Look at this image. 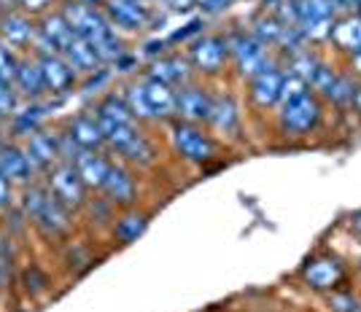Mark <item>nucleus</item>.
Returning <instances> with one entry per match:
<instances>
[{"label":"nucleus","mask_w":361,"mask_h":312,"mask_svg":"<svg viewBox=\"0 0 361 312\" xmlns=\"http://www.w3.org/2000/svg\"><path fill=\"white\" fill-rule=\"evenodd\" d=\"M14 89L22 103H44L46 97H49V94H46L41 65H38V60H35L32 54H22L19 68H16V75H14Z\"/></svg>","instance_id":"17"},{"label":"nucleus","mask_w":361,"mask_h":312,"mask_svg":"<svg viewBox=\"0 0 361 312\" xmlns=\"http://www.w3.org/2000/svg\"><path fill=\"white\" fill-rule=\"evenodd\" d=\"M116 156H121V162H130V164H140V167H146V164L154 162V146H151V140L143 135V130L124 146V149L116 154Z\"/></svg>","instance_id":"30"},{"label":"nucleus","mask_w":361,"mask_h":312,"mask_svg":"<svg viewBox=\"0 0 361 312\" xmlns=\"http://www.w3.org/2000/svg\"><path fill=\"white\" fill-rule=\"evenodd\" d=\"M283 78H286V70H281V68H275V65L267 68V70H262L259 75H254V78L248 81V97H251V103H254L256 108H262V111L281 105Z\"/></svg>","instance_id":"18"},{"label":"nucleus","mask_w":361,"mask_h":312,"mask_svg":"<svg viewBox=\"0 0 361 312\" xmlns=\"http://www.w3.org/2000/svg\"><path fill=\"white\" fill-rule=\"evenodd\" d=\"M35 57V54H32ZM41 65V73H44L46 94L49 97H65L81 87V75L71 68V62L65 60L62 54H41L35 57Z\"/></svg>","instance_id":"10"},{"label":"nucleus","mask_w":361,"mask_h":312,"mask_svg":"<svg viewBox=\"0 0 361 312\" xmlns=\"http://www.w3.org/2000/svg\"><path fill=\"white\" fill-rule=\"evenodd\" d=\"M264 11L275 16L281 25L297 27V0H264Z\"/></svg>","instance_id":"35"},{"label":"nucleus","mask_w":361,"mask_h":312,"mask_svg":"<svg viewBox=\"0 0 361 312\" xmlns=\"http://www.w3.org/2000/svg\"><path fill=\"white\" fill-rule=\"evenodd\" d=\"M100 8L114 27L127 32L149 30L151 19H154V11L151 6H146V0H103Z\"/></svg>","instance_id":"9"},{"label":"nucleus","mask_w":361,"mask_h":312,"mask_svg":"<svg viewBox=\"0 0 361 312\" xmlns=\"http://www.w3.org/2000/svg\"><path fill=\"white\" fill-rule=\"evenodd\" d=\"M92 113L97 116L100 127H108V124H133V121H135L130 105L124 100V94H119V92H106V94L94 103Z\"/></svg>","instance_id":"25"},{"label":"nucleus","mask_w":361,"mask_h":312,"mask_svg":"<svg viewBox=\"0 0 361 312\" xmlns=\"http://www.w3.org/2000/svg\"><path fill=\"white\" fill-rule=\"evenodd\" d=\"M44 183H46V189L54 194L71 213H81L92 194L90 189H87V183L81 180V175H78L75 164H68V162L54 164L44 175Z\"/></svg>","instance_id":"3"},{"label":"nucleus","mask_w":361,"mask_h":312,"mask_svg":"<svg viewBox=\"0 0 361 312\" xmlns=\"http://www.w3.org/2000/svg\"><path fill=\"white\" fill-rule=\"evenodd\" d=\"M162 6L170 8V11H178V14H186V11L197 8L195 0H162Z\"/></svg>","instance_id":"43"},{"label":"nucleus","mask_w":361,"mask_h":312,"mask_svg":"<svg viewBox=\"0 0 361 312\" xmlns=\"http://www.w3.org/2000/svg\"><path fill=\"white\" fill-rule=\"evenodd\" d=\"M16 194H19V189L8 178H3V173H0V216L16 208Z\"/></svg>","instance_id":"40"},{"label":"nucleus","mask_w":361,"mask_h":312,"mask_svg":"<svg viewBox=\"0 0 361 312\" xmlns=\"http://www.w3.org/2000/svg\"><path fill=\"white\" fill-rule=\"evenodd\" d=\"M65 130L71 132L81 151H106V132L92 111H78L65 121Z\"/></svg>","instance_id":"19"},{"label":"nucleus","mask_w":361,"mask_h":312,"mask_svg":"<svg viewBox=\"0 0 361 312\" xmlns=\"http://www.w3.org/2000/svg\"><path fill=\"white\" fill-rule=\"evenodd\" d=\"M19 60H22V54L11 49L8 44H3L0 41V81H8V84H14V75H16V68H19Z\"/></svg>","instance_id":"36"},{"label":"nucleus","mask_w":361,"mask_h":312,"mask_svg":"<svg viewBox=\"0 0 361 312\" xmlns=\"http://www.w3.org/2000/svg\"><path fill=\"white\" fill-rule=\"evenodd\" d=\"M100 194L106 196L114 208H119V210L135 208L137 178L121 162H111V170H108V178H106V183H103Z\"/></svg>","instance_id":"13"},{"label":"nucleus","mask_w":361,"mask_h":312,"mask_svg":"<svg viewBox=\"0 0 361 312\" xmlns=\"http://www.w3.org/2000/svg\"><path fill=\"white\" fill-rule=\"evenodd\" d=\"M359 312H361V310H359Z\"/></svg>","instance_id":"53"},{"label":"nucleus","mask_w":361,"mask_h":312,"mask_svg":"<svg viewBox=\"0 0 361 312\" xmlns=\"http://www.w3.org/2000/svg\"><path fill=\"white\" fill-rule=\"evenodd\" d=\"M16 280L22 285V291L27 294V297H44L46 291L51 288V280H49V272L41 269L38 264H30V267L19 269V275H16Z\"/></svg>","instance_id":"31"},{"label":"nucleus","mask_w":361,"mask_h":312,"mask_svg":"<svg viewBox=\"0 0 361 312\" xmlns=\"http://www.w3.org/2000/svg\"><path fill=\"white\" fill-rule=\"evenodd\" d=\"M353 105H356V111L361 113V87H356V94H353Z\"/></svg>","instance_id":"48"},{"label":"nucleus","mask_w":361,"mask_h":312,"mask_svg":"<svg viewBox=\"0 0 361 312\" xmlns=\"http://www.w3.org/2000/svg\"><path fill=\"white\" fill-rule=\"evenodd\" d=\"M353 94H356V84H353L348 75H340V73L334 75V81L329 84V89L324 92V97L337 105L353 103Z\"/></svg>","instance_id":"34"},{"label":"nucleus","mask_w":361,"mask_h":312,"mask_svg":"<svg viewBox=\"0 0 361 312\" xmlns=\"http://www.w3.org/2000/svg\"><path fill=\"white\" fill-rule=\"evenodd\" d=\"M3 124H6V119H3V113H0V130H3Z\"/></svg>","instance_id":"50"},{"label":"nucleus","mask_w":361,"mask_h":312,"mask_svg":"<svg viewBox=\"0 0 361 312\" xmlns=\"http://www.w3.org/2000/svg\"><path fill=\"white\" fill-rule=\"evenodd\" d=\"M73 216L75 213H71L54 194L49 192V196H46V202L41 205V210L32 216L30 226L44 239H65L71 232H73Z\"/></svg>","instance_id":"8"},{"label":"nucleus","mask_w":361,"mask_h":312,"mask_svg":"<svg viewBox=\"0 0 361 312\" xmlns=\"http://www.w3.org/2000/svg\"><path fill=\"white\" fill-rule=\"evenodd\" d=\"M321 68V60H318L313 51H300V54H291V60H288V73L302 78L307 87H310V81H313V75L316 70Z\"/></svg>","instance_id":"33"},{"label":"nucleus","mask_w":361,"mask_h":312,"mask_svg":"<svg viewBox=\"0 0 361 312\" xmlns=\"http://www.w3.org/2000/svg\"><path fill=\"white\" fill-rule=\"evenodd\" d=\"M170 143L183 162L192 164H208L219 154V143L213 140V135L202 124L176 119L170 127Z\"/></svg>","instance_id":"1"},{"label":"nucleus","mask_w":361,"mask_h":312,"mask_svg":"<svg viewBox=\"0 0 361 312\" xmlns=\"http://www.w3.org/2000/svg\"><path fill=\"white\" fill-rule=\"evenodd\" d=\"M248 32L254 35L259 44H264L267 49H272V46L281 44V38H283V32H286V25H281L272 14L262 11V14H256L254 19H251Z\"/></svg>","instance_id":"29"},{"label":"nucleus","mask_w":361,"mask_h":312,"mask_svg":"<svg viewBox=\"0 0 361 312\" xmlns=\"http://www.w3.org/2000/svg\"><path fill=\"white\" fill-rule=\"evenodd\" d=\"M208 127L219 135H235L240 130V105L235 100V94H229V92L213 94Z\"/></svg>","instance_id":"20"},{"label":"nucleus","mask_w":361,"mask_h":312,"mask_svg":"<svg viewBox=\"0 0 361 312\" xmlns=\"http://www.w3.org/2000/svg\"><path fill=\"white\" fill-rule=\"evenodd\" d=\"M75 170L90 192H100L111 170V159L106 156V151H81L75 159Z\"/></svg>","instance_id":"23"},{"label":"nucleus","mask_w":361,"mask_h":312,"mask_svg":"<svg viewBox=\"0 0 361 312\" xmlns=\"http://www.w3.org/2000/svg\"><path fill=\"white\" fill-rule=\"evenodd\" d=\"M337 3V8H343L348 14H353L356 8H361V0H334Z\"/></svg>","instance_id":"45"},{"label":"nucleus","mask_w":361,"mask_h":312,"mask_svg":"<svg viewBox=\"0 0 361 312\" xmlns=\"http://www.w3.org/2000/svg\"><path fill=\"white\" fill-rule=\"evenodd\" d=\"M202 27H205V25H202V19H192V22H189V25H186L183 30H176V32H173L167 44H186V41H189L192 35H202Z\"/></svg>","instance_id":"41"},{"label":"nucleus","mask_w":361,"mask_h":312,"mask_svg":"<svg viewBox=\"0 0 361 312\" xmlns=\"http://www.w3.org/2000/svg\"><path fill=\"white\" fill-rule=\"evenodd\" d=\"M359 269H361V261H359Z\"/></svg>","instance_id":"51"},{"label":"nucleus","mask_w":361,"mask_h":312,"mask_svg":"<svg viewBox=\"0 0 361 312\" xmlns=\"http://www.w3.org/2000/svg\"><path fill=\"white\" fill-rule=\"evenodd\" d=\"M186 57L192 62L195 73L200 75H219L229 62V49H226V38L219 32H202L189 44Z\"/></svg>","instance_id":"4"},{"label":"nucleus","mask_w":361,"mask_h":312,"mask_svg":"<svg viewBox=\"0 0 361 312\" xmlns=\"http://www.w3.org/2000/svg\"><path fill=\"white\" fill-rule=\"evenodd\" d=\"M22 146L27 151V159H30L32 170H35L38 178H44L54 164H60L57 130H51V127H41V130H35L32 135H27V137L22 140Z\"/></svg>","instance_id":"12"},{"label":"nucleus","mask_w":361,"mask_h":312,"mask_svg":"<svg viewBox=\"0 0 361 312\" xmlns=\"http://www.w3.org/2000/svg\"><path fill=\"white\" fill-rule=\"evenodd\" d=\"M350 229H353L356 235H361V210L359 213H353V218H350Z\"/></svg>","instance_id":"46"},{"label":"nucleus","mask_w":361,"mask_h":312,"mask_svg":"<svg viewBox=\"0 0 361 312\" xmlns=\"http://www.w3.org/2000/svg\"><path fill=\"white\" fill-rule=\"evenodd\" d=\"M350 62H353V68H356V70L361 73V46L356 49V51H353V54H350Z\"/></svg>","instance_id":"47"},{"label":"nucleus","mask_w":361,"mask_h":312,"mask_svg":"<svg viewBox=\"0 0 361 312\" xmlns=\"http://www.w3.org/2000/svg\"><path fill=\"white\" fill-rule=\"evenodd\" d=\"M213 94L208 87L200 81H189L180 89H176V103H178V119L192 121V124H208Z\"/></svg>","instance_id":"15"},{"label":"nucleus","mask_w":361,"mask_h":312,"mask_svg":"<svg viewBox=\"0 0 361 312\" xmlns=\"http://www.w3.org/2000/svg\"><path fill=\"white\" fill-rule=\"evenodd\" d=\"M44 116H46L44 103H22L19 105V111H16L6 124H8V130H11V137H14V140H25L27 135H32L35 130L44 127Z\"/></svg>","instance_id":"27"},{"label":"nucleus","mask_w":361,"mask_h":312,"mask_svg":"<svg viewBox=\"0 0 361 312\" xmlns=\"http://www.w3.org/2000/svg\"><path fill=\"white\" fill-rule=\"evenodd\" d=\"M19 94H16L14 84H8V81H0V113H3V119L8 121L14 116L16 111H19Z\"/></svg>","instance_id":"37"},{"label":"nucleus","mask_w":361,"mask_h":312,"mask_svg":"<svg viewBox=\"0 0 361 312\" xmlns=\"http://www.w3.org/2000/svg\"><path fill=\"white\" fill-rule=\"evenodd\" d=\"M165 49H167V41H149V44L143 46V51H146L149 57H154V60H157V57H162V54H165Z\"/></svg>","instance_id":"44"},{"label":"nucleus","mask_w":361,"mask_h":312,"mask_svg":"<svg viewBox=\"0 0 361 312\" xmlns=\"http://www.w3.org/2000/svg\"><path fill=\"white\" fill-rule=\"evenodd\" d=\"M359 11H361V8H359ZM359 16H361V14H359Z\"/></svg>","instance_id":"52"},{"label":"nucleus","mask_w":361,"mask_h":312,"mask_svg":"<svg viewBox=\"0 0 361 312\" xmlns=\"http://www.w3.org/2000/svg\"><path fill=\"white\" fill-rule=\"evenodd\" d=\"M337 19L334 0H297V27L305 38H329L331 22Z\"/></svg>","instance_id":"7"},{"label":"nucleus","mask_w":361,"mask_h":312,"mask_svg":"<svg viewBox=\"0 0 361 312\" xmlns=\"http://www.w3.org/2000/svg\"><path fill=\"white\" fill-rule=\"evenodd\" d=\"M124 100L130 105V111H133V116H135L137 124H143V121H151V111H149V100H146V89H143V78H137V81H130L127 87H124Z\"/></svg>","instance_id":"32"},{"label":"nucleus","mask_w":361,"mask_h":312,"mask_svg":"<svg viewBox=\"0 0 361 312\" xmlns=\"http://www.w3.org/2000/svg\"><path fill=\"white\" fill-rule=\"evenodd\" d=\"M8 6H11V0H0V11H3V8H8Z\"/></svg>","instance_id":"49"},{"label":"nucleus","mask_w":361,"mask_h":312,"mask_svg":"<svg viewBox=\"0 0 361 312\" xmlns=\"http://www.w3.org/2000/svg\"><path fill=\"white\" fill-rule=\"evenodd\" d=\"M331 44L343 51H356L361 46V16L359 14H345L340 19L331 22V30H329Z\"/></svg>","instance_id":"28"},{"label":"nucleus","mask_w":361,"mask_h":312,"mask_svg":"<svg viewBox=\"0 0 361 312\" xmlns=\"http://www.w3.org/2000/svg\"><path fill=\"white\" fill-rule=\"evenodd\" d=\"M38 35V19L25 11H19L16 6H8L0 11V41L16 49L19 54H27L35 44Z\"/></svg>","instance_id":"6"},{"label":"nucleus","mask_w":361,"mask_h":312,"mask_svg":"<svg viewBox=\"0 0 361 312\" xmlns=\"http://www.w3.org/2000/svg\"><path fill=\"white\" fill-rule=\"evenodd\" d=\"M143 75L165 84L170 89H180L183 84L195 81V68H192V62H189L186 54H162V57L151 60L149 70Z\"/></svg>","instance_id":"14"},{"label":"nucleus","mask_w":361,"mask_h":312,"mask_svg":"<svg viewBox=\"0 0 361 312\" xmlns=\"http://www.w3.org/2000/svg\"><path fill=\"white\" fill-rule=\"evenodd\" d=\"M329 307L331 312H359L361 301L353 291H329Z\"/></svg>","instance_id":"38"},{"label":"nucleus","mask_w":361,"mask_h":312,"mask_svg":"<svg viewBox=\"0 0 361 312\" xmlns=\"http://www.w3.org/2000/svg\"><path fill=\"white\" fill-rule=\"evenodd\" d=\"M38 35H41L49 46H54V51H60V54H62V49L75 38L73 27L68 25V19H65V14L60 11V6L51 8V11H46L44 16H38Z\"/></svg>","instance_id":"22"},{"label":"nucleus","mask_w":361,"mask_h":312,"mask_svg":"<svg viewBox=\"0 0 361 312\" xmlns=\"http://www.w3.org/2000/svg\"><path fill=\"white\" fill-rule=\"evenodd\" d=\"M11 6H16L19 11H25V14H30L38 19V16H44L46 11L57 8L60 0H11Z\"/></svg>","instance_id":"39"},{"label":"nucleus","mask_w":361,"mask_h":312,"mask_svg":"<svg viewBox=\"0 0 361 312\" xmlns=\"http://www.w3.org/2000/svg\"><path fill=\"white\" fill-rule=\"evenodd\" d=\"M149 221V213H140L137 208L121 210L119 216L114 218V223H111V237L116 239L119 245H130V242H135L137 237L146 235Z\"/></svg>","instance_id":"24"},{"label":"nucleus","mask_w":361,"mask_h":312,"mask_svg":"<svg viewBox=\"0 0 361 312\" xmlns=\"http://www.w3.org/2000/svg\"><path fill=\"white\" fill-rule=\"evenodd\" d=\"M235 0H195L197 8H202V14H224Z\"/></svg>","instance_id":"42"},{"label":"nucleus","mask_w":361,"mask_h":312,"mask_svg":"<svg viewBox=\"0 0 361 312\" xmlns=\"http://www.w3.org/2000/svg\"><path fill=\"white\" fill-rule=\"evenodd\" d=\"M62 57L71 62V68H73L81 78H87V75H94L97 70H103V65H100V60H97V51L92 49V44H87V41L78 38V35L62 49Z\"/></svg>","instance_id":"26"},{"label":"nucleus","mask_w":361,"mask_h":312,"mask_svg":"<svg viewBox=\"0 0 361 312\" xmlns=\"http://www.w3.org/2000/svg\"><path fill=\"white\" fill-rule=\"evenodd\" d=\"M143 89L149 100L151 121H176L178 119V103H176V89L143 75Z\"/></svg>","instance_id":"21"},{"label":"nucleus","mask_w":361,"mask_h":312,"mask_svg":"<svg viewBox=\"0 0 361 312\" xmlns=\"http://www.w3.org/2000/svg\"><path fill=\"white\" fill-rule=\"evenodd\" d=\"M343 275H345L343 261L337 256H329V253L310 258L302 269V280L307 282V288H313V291H334L337 282L343 280Z\"/></svg>","instance_id":"16"},{"label":"nucleus","mask_w":361,"mask_h":312,"mask_svg":"<svg viewBox=\"0 0 361 312\" xmlns=\"http://www.w3.org/2000/svg\"><path fill=\"white\" fill-rule=\"evenodd\" d=\"M0 173H3V178H8L14 183L16 189H25L32 180H41L32 170L22 140H14V137H3L0 140Z\"/></svg>","instance_id":"11"},{"label":"nucleus","mask_w":361,"mask_h":312,"mask_svg":"<svg viewBox=\"0 0 361 312\" xmlns=\"http://www.w3.org/2000/svg\"><path fill=\"white\" fill-rule=\"evenodd\" d=\"M224 38H226V49H229V60L235 65L238 75L251 81L262 70L272 68L270 49L264 44H259L248 30H232L226 32Z\"/></svg>","instance_id":"2"},{"label":"nucleus","mask_w":361,"mask_h":312,"mask_svg":"<svg viewBox=\"0 0 361 312\" xmlns=\"http://www.w3.org/2000/svg\"><path fill=\"white\" fill-rule=\"evenodd\" d=\"M281 130L286 135H307L310 130H316L318 121H321V103L316 100L313 92H305L300 97H291L281 103Z\"/></svg>","instance_id":"5"}]
</instances>
